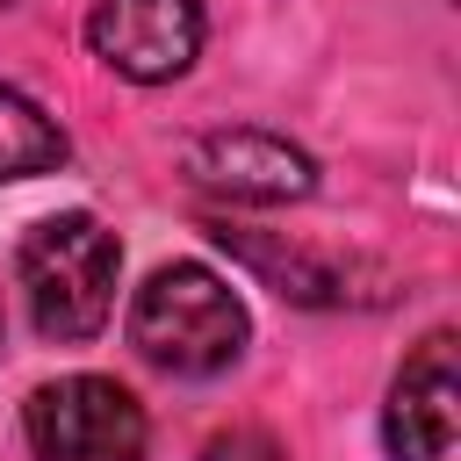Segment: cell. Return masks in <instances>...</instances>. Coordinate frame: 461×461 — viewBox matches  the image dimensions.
<instances>
[{
	"mask_svg": "<svg viewBox=\"0 0 461 461\" xmlns=\"http://www.w3.org/2000/svg\"><path fill=\"white\" fill-rule=\"evenodd\" d=\"M14 274H22V303L29 324L50 346H86L108 310H115V274H122V245L115 230H101L86 209H58L36 216L14 245Z\"/></svg>",
	"mask_w": 461,
	"mask_h": 461,
	"instance_id": "6da1fadb",
	"label": "cell"
},
{
	"mask_svg": "<svg viewBox=\"0 0 461 461\" xmlns=\"http://www.w3.org/2000/svg\"><path fill=\"white\" fill-rule=\"evenodd\" d=\"M252 339V317L223 274L202 259L158 267L130 303V346L166 375H223Z\"/></svg>",
	"mask_w": 461,
	"mask_h": 461,
	"instance_id": "7a4b0ae2",
	"label": "cell"
},
{
	"mask_svg": "<svg viewBox=\"0 0 461 461\" xmlns=\"http://www.w3.org/2000/svg\"><path fill=\"white\" fill-rule=\"evenodd\" d=\"M22 432L36 461H144V403L108 375H65L43 382L22 403Z\"/></svg>",
	"mask_w": 461,
	"mask_h": 461,
	"instance_id": "3957f363",
	"label": "cell"
},
{
	"mask_svg": "<svg viewBox=\"0 0 461 461\" xmlns=\"http://www.w3.org/2000/svg\"><path fill=\"white\" fill-rule=\"evenodd\" d=\"M86 43L108 72L137 86L180 79L202 50V0H94Z\"/></svg>",
	"mask_w": 461,
	"mask_h": 461,
	"instance_id": "277c9868",
	"label": "cell"
},
{
	"mask_svg": "<svg viewBox=\"0 0 461 461\" xmlns=\"http://www.w3.org/2000/svg\"><path fill=\"white\" fill-rule=\"evenodd\" d=\"M382 432L396 461H461V367L447 331H432L389 382Z\"/></svg>",
	"mask_w": 461,
	"mask_h": 461,
	"instance_id": "5b68a950",
	"label": "cell"
},
{
	"mask_svg": "<svg viewBox=\"0 0 461 461\" xmlns=\"http://www.w3.org/2000/svg\"><path fill=\"white\" fill-rule=\"evenodd\" d=\"M187 173L230 202H303L317 187L310 151L267 137V130H216L187 144Z\"/></svg>",
	"mask_w": 461,
	"mask_h": 461,
	"instance_id": "8992f818",
	"label": "cell"
},
{
	"mask_svg": "<svg viewBox=\"0 0 461 461\" xmlns=\"http://www.w3.org/2000/svg\"><path fill=\"white\" fill-rule=\"evenodd\" d=\"M65 166V130L22 94L0 79V180H36V173H58Z\"/></svg>",
	"mask_w": 461,
	"mask_h": 461,
	"instance_id": "52a82bcc",
	"label": "cell"
},
{
	"mask_svg": "<svg viewBox=\"0 0 461 461\" xmlns=\"http://www.w3.org/2000/svg\"><path fill=\"white\" fill-rule=\"evenodd\" d=\"M202 461H281V447L267 432H216L202 447Z\"/></svg>",
	"mask_w": 461,
	"mask_h": 461,
	"instance_id": "ba28073f",
	"label": "cell"
},
{
	"mask_svg": "<svg viewBox=\"0 0 461 461\" xmlns=\"http://www.w3.org/2000/svg\"><path fill=\"white\" fill-rule=\"evenodd\" d=\"M0 331H7V324H0Z\"/></svg>",
	"mask_w": 461,
	"mask_h": 461,
	"instance_id": "9c48e42d",
	"label": "cell"
}]
</instances>
